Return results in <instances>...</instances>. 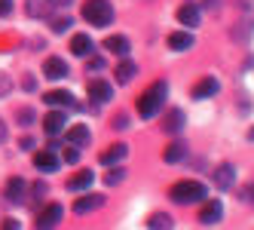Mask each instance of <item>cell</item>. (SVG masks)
I'll use <instances>...</instances> for the list:
<instances>
[{
    "instance_id": "1",
    "label": "cell",
    "mask_w": 254,
    "mask_h": 230,
    "mask_svg": "<svg viewBox=\"0 0 254 230\" xmlns=\"http://www.w3.org/2000/svg\"><path fill=\"white\" fill-rule=\"evenodd\" d=\"M166 95H169V86H166V80H156L147 92H144L141 98H138V114L144 117V120H150V117H156L159 114V108H162V101H166Z\"/></svg>"
},
{
    "instance_id": "16",
    "label": "cell",
    "mask_w": 254,
    "mask_h": 230,
    "mask_svg": "<svg viewBox=\"0 0 254 230\" xmlns=\"http://www.w3.org/2000/svg\"><path fill=\"white\" fill-rule=\"evenodd\" d=\"M43 101L49 104V108H70V104H74V95H70V92H62V89H52V92L43 95Z\"/></svg>"
},
{
    "instance_id": "33",
    "label": "cell",
    "mask_w": 254,
    "mask_h": 230,
    "mask_svg": "<svg viewBox=\"0 0 254 230\" xmlns=\"http://www.w3.org/2000/svg\"><path fill=\"white\" fill-rule=\"evenodd\" d=\"M9 9H12L9 0H0V15H9Z\"/></svg>"
},
{
    "instance_id": "21",
    "label": "cell",
    "mask_w": 254,
    "mask_h": 230,
    "mask_svg": "<svg viewBox=\"0 0 254 230\" xmlns=\"http://www.w3.org/2000/svg\"><path fill=\"white\" fill-rule=\"evenodd\" d=\"M104 49L117 52V56H129V40L120 37V34H114V37H107V40H104Z\"/></svg>"
},
{
    "instance_id": "14",
    "label": "cell",
    "mask_w": 254,
    "mask_h": 230,
    "mask_svg": "<svg viewBox=\"0 0 254 230\" xmlns=\"http://www.w3.org/2000/svg\"><path fill=\"white\" fill-rule=\"evenodd\" d=\"M211 181H214V187H221V190L233 187V184H236V169H233V166H221V169L211 175Z\"/></svg>"
},
{
    "instance_id": "22",
    "label": "cell",
    "mask_w": 254,
    "mask_h": 230,
    "mask_svg": "<svg viewBox=\"0 0 254 230\" xmlns=\"http://www.w3.org/2000/svg\"><path fill=\"white\" fill-rule=\"evenodd\" d=\"M162 156H166V163H178V160H184V156H187V145H184V141H175V145H169V148H166V153H162Z\"/></svg>"
},
{
    "instance_id": "7",
    "label": "cell",
    "mask_w": 254,
    "mask_h": 230,
    "mask_svg": "<svg viewBox=\"0 0 254 230\" xmlns=\"http://www.w3.org/2000/svg\"><path fill=\"white\" fill-rule=\"evenodd\" d=\"M104 206V197L101 193H86V197H80L77 203H74V212L77 215H86V212H95V209H101Z\"/></svg>"
},
{
    "instance_id": "8",
    "label": "cell",
    "mask_w": 254,
    "mask_h": 230,
    "mask_svg": "<svg viewBox=\"0 0 254 230\" xmlns=\"http://www.w3.org/2000/svg\"><path fill=\"white\" fill-rule=\"evenodd\" d=\"M221 215H224V206L217 203V200H211V203H205V206H202V212H199V221H202L205 227H211V224L221 221Z\"/></svg>"
},
{
    "instance_id": "18",
    "label": "cell",
    "mask_w": 254,
    "mask_h": 230,
    "mask_svg": "<svg viewBox=\"0 0 254 230\" xmlns=\"http://www.w3.org/2000/svg\"><path fill=\"white\" fill-rule=\"evenodd\" d=\"M178 22L187 25V28L199 25V6H196V3H184V6L178 9Z\"/></svg>"
},
{
    "instance_id": "11",
    "label": "cell",
    "mask_w": 254,
    "mask_h": 230,
    "mask_svg": "<svg viewBox=\"0 0 254 230\" xmlns=\"http://www.w3.org/2000/svg\"><path fill=\"white\" fill-rule=\"evenodd\" d=\"M43 74L49 77V80H62V77H67V65H64V59H46V65H43Z\"/></svg>"
},
{
    "instance_id": "23",
    "label": "cell",
    "mask_w": 254,
    "mask_h": 230,
    "mask_svg": "<svg viewBox=\"0 0 254 230\" xmlns=\"http://www.w3.org/2000/svg\"><path fill=\"white\" fill-rule=\"evenodd\" d=\"M114 74H117L120 83H132V77L138 74V65L135 62H120V68L114 71Z\"/></svg>"
},
{
    "instance_id": "19",
    "label": "cell",
    "mask_w": 254,
    "mask_h": 230,
    "mask_svg": "<svg viewBox=\"0 0 254 230\" xmlns=\"http://www.w3.org/2000/svg\"><path fill=\"white\" fill-rule=\"evenodd\" d=\"M181 129H184V114H181V111H169V117L162 120V132L178 135Z\"/></svg>"
},
{
    "instance_id": "34",
    "label": "cell",
    "mask_w": 254,
    "mask_h": 230,
    "mask_svg": "<svg viewBox=\"0 0 254 230\" xmlns=\"http://www.w3.org/2000/svg\"><path fill=\"white\" fill-rule=\"evenodd\" d=\"M3 227H6V230H12V227L19 230V221H12V218H6V221H3Z\"/></svg>"
},
{
    "instance_id": "15",
    "label": "cell",
    "mask_w": 254,
    "mask_h": 230,
    "mask_svg": "<svg viewBox=\"0 0 254 230\" xmlns=\"http://www.w3.org/2000/svg\"><path fill=\"white\" fill-rule=\"evenodd\" d=\"M34 166L40 172H56L59 169V156L52 151H40V153H34Z\"/></svg>"
},
{
    "instance_id": "12",
    "label": "cell",
    "mask_w": 254,
    "mask_h": 230,
    "mask_svg": "<svg viewBox=\"0 0 254 230\" xmlns=\"http://www.w3.org/2000/svg\"><path fill=\"white\" fill-rule=\"evenodd\" d=\"M92 37H89V34H74V40H70V52H74V56H92Z\"/></svg>"
},
{
    "instance_id": "28",
    "label": "cell",
    "mask_w": 254,
    "mask_h": 230,
    "mask_svg": "<svg viewBox=\"0 0 254 230\" xmlns=\"http://www.w3.org/2000/svg\"><path fill=\"white\" fill-rule=\"evenodd\" d=\"M19 123H22V126H31V123H34V111L31 108H22L19 111Z\"/></svg>"
},
{
    "instance_id": "6",
    "label": "cell",
    "mask_w": 254,
    "mask_h": 230,
    "mask_svg": "<svg viewBox=\"0 0 254 230\" xmlns=\"http://www.w3.org/2000/svg\"><path fill=\"white\" fill-rule=\"evenodd\" d=\"M56 6H59V0H28V3H25L31 19H46V15H52Z\"/></svg>"
},
{
    "instance_id": "4",
    "label": "cell",
    "mask_w": 254,
    "mask_h": 230,
    "mask_svg": "<svg viewBox=\"0 0 254 230\" xmlns=\"http://www.w3.org/2000/svg\"><path fill=\"white\" fill-rule=\"evenodd\" d=\"M64 218V209L59 206V203H52V206H46L43 212H40V218H37V227L40 230H49V227H59V221Z\"/></svg>"
},
{
    "instance_id": "29",
    "label": "cell",
    "mask_w": 254,
    "mask_h": 230,
    "mask_svg": "<svg viewBox=\"0 0 254 230\" xmlns=\"http://www.w3.org/2000/svg\"><path fill=\"white\" fill-rule=\"evenodd\" d=\"M104 181L111 184V187H114V184H120V181H123V169H114V172H107V178H104Z\"/></svg>"
},
{
    "instance_id": "10",
    "label": "cell",
    "mask_w": 254,
    "mask_h": 230,
    "mask_svg": "<svg viewBox=\"0 0 254 230\" xmlns=\"http://www.w3.org/2000/svg\"><path fill=\"white\" fill-rule=\"evenodd\" d=\"M217 89H221V83L214 77H205L193 86V98H211V95H217Z\"/></svg>"
},
{
    "instance_id": "20",
    "label": "cell",
    "mask_w": 254,
    "mask_h": 230,
    "mask_svg": "<svg viewBox=\"0 0 254 230\" xmlns=\"http://www.w3.org/2000/svg\"><path fill=\"white\" fill-rule=\"evenodd\" d=\"M126 153H129V148H126V145H111V148L101 153V163H104V166H114V163L123 160Z\"/></svg>"
},
{
    "instance_id": "27",
    "label": "cell",
    "mask_w": 254,
    "mask_h": 230,
    "mask_svg": "<svg viewBox=\"0 0 254 230\" xmlns=\"http://www.w3.org/2000/svg\"><path fill=\"white\" fill-rule=\"evenodd\" d=\"M70 25H74V22H70L67 15H64V19H52V34H64Z\"/></svg>"
},
{
    "instance_id": "30",
    "label": "cell",
    "mask_w": 254,
    "mask_h": 230,
    "mask_svg": "<svg viewBox=\"0 0 254 230\" xmlns=\"http://www.w3.org/2000/svg\"><path fill=\"white\" fill-rule=\"evenodd\" d=\"M77 160H80V151L77 148H67L64 151V163H77Z\"/></svg>"
},
{
    "instance_id": "24",
    "label": "cell",
    "mask_w": 254,
    "mask_h": 230,
    "mask_svg": "<svg viewBox=\"0 0 254 230\" xmlns=\"http://www.w3.org/2000/svg\"><path fill=\"white\" fill-rule=\"evenodd\" d=\"M92 178H95V175H92V172H77V175H74V178H70V181H67V187H70V190H86L89 184H92Z\"/></svg>"
},
{
    "instance_id": "3",
    "label": "cell",
    "mask_w": 254,
    "mask_h": 230,
    "mask_svg": "<svg viewBox=\"0 0 254 230\" xmlns=\"http://www.w3.org/2000/svg\"><path fill=\"white\" fill-rule=\"evenodd\" d=\"M169 197L178 203V206H193V203H202L205 197V184H199V181H178L172 187Z\"/></svg>"
},
{
    "instance_id": "32",
    "label": "cell",
    "mask_w": 254,
    "mask_h": 230,
    "mask_svg": "<svg viewBox=\"0 0 254 230\" xmlns=\"http://www.w3.org/2000/svg\"><path fill=\"white\" fill-rule=\"evenodd\" d=\"M242 197H245V203H251V206H254V184H248V187L242 190Z\"/></svg>"
},
{
    "instance_id": "9",
    "label": "cell",
    "mask_w": 254,
    "mask_h": 230,
    "mask_svg": "<svg viewBox=\"0 0 254 230\" xmlns=\"http://www.w3.org/2000/svg\"><path fill=\"white\" fill-rule=\"evenodd\" d=\"M25 190H28V181L25 178H9V184H6V200L15 203V206H22L25 203Z\"/></svg>"
},
{
    "instance_id": "31",
    "label": "cell",
    "mask_w": 254,
    "mask_h": 230,
    "mask_svg": "<svg viewBox=\"0 0 254 230\" xmlns=\"http://www.w3.org/2000/svg\"><path fill=\"white\" fill-rule=\"evenodd\" d=\"M6 92H9V77H6V74H0V98H3Z\"/></svg>"
},
{
    "instance_id": "2",
    "label": "cell",
    "mask_w": 254,
    "mask_h": 230,
    "mask_svg": "<svg viewBox=\"0 0 254 230\" xmlns=\"http://www.w3.org/2000/svg\"><path fill=\"white\" fill-rule=\"evenodd\" d=\"M83 19L95 28H107L114 22V6L107 0H86L83 3Z\"/></svg>"
},
{
    "instance_id": "25",
    "label": "cell",
    "mask_w": 254,
    "mask_h": 230,
    "mask_svg": "<svg viewBox=\"0 0 254 230\" xmlns=\"http://www.w3.org/2000/svg\"><path fill=\"white\" fill-rule=\"evenodd\" d=\"M67 141L70 145H86L89 141V126H70L67 129Z\"/></svg>"
},
{
    "instance_id": "13",
    "label": "cell",
    "mask_w": 254,
    "mask_h": 230,
    "mask_svg": "<svg viewBox=\"0 0 254 230\" xmlns=\"http://www.w3.org/2000/svg\"><path fill=\"white\" fill-rule=\"evenodd\" d=\"M193 34L190 31H175L172 37H169V46L175 49V52H187V49H193Z\"/></svg>"
},
{
    "instance_id": "17",
    "label": "cell",
    "mask_w": 254,
    "mask_h": 230,
    "mask_svg": "<svg viewBox=\"0 0 254 230\" xmlns=\"http://www.w3.org/2000/svg\"><path fill=\"white\" fill-rule=\"evenodd\" d=\"M64 114L62 111H52V114H46L43 117V129L49 132V135H59V132H64Z\"/></svg>"
},
{
    "instance_id": "36",
    "label": "cell",
    "mask_w": 254,
    "mask_h": 230,
    "mask_svg": "<svg viewBox=\"0 0 254 230\" xmlns=\"http://www.w3.org/2000/svg\"><path fill=\"white\" fill-rule=\"evenodd\" d=\"M248 138H251V141H254V129H251V132H248Z\"/></svg>"
},
{
    "instance_id": "5",
    "label": "cell",
    "mask_w": 254,
    "mask_h": 230,
    "mask_svg": "<svg viewBox=\"0 0 254 230\" xmlns=\"http://www.w3.org/2000/svg\"><path fill=\"white\" fill-rule=\"evenodd\" d=\"M89 98L104 104V101H111L114 98V86L107 83V80H89Z\"/></svg>"
},
{
    "instance_id": "35",
    "label": "cell",
    "mask_w": 254,
    "mask_h": 230,
    "mask_svg": "<svg viewBox=\"0 0 254 230\" xmlns=\"http://www.w3.org/2000/svg\"><path fill=\"white\" fill-rule=\"evenodd\" d=\"M6 141V126H3V120H0V145Z\"/></svg>"
},
{
    "instance_id": "26",
    "label": "cell",
    "mask_w": 254,
    "mask_h": 230,
    "mask_svg": "<svg viewBox=\"0 0 254 230\" xmlns=\"http://www.w3.org/2000/svg\"><path fill=\"white\" fill-rule=\"evenodd\" d=\"M147 227H153V230H159V227H172V218H169V215H153V218L147 221Z\"/></svg>"
}]
</instances>
